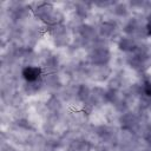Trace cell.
I'll return each instance as SVG.
<instances>
[{"mask_svg":"<svg viewBox=\"0 0 151 151\" xmlns=\"http://www.w3.org/2000/svg\"><path fill=\"white\" fill-rule=\"evenodd\" d=\"M40 74V70L38 67H34V66H28L26 67L24 71H22V76L26 80L28 81H33L35 80Z\"/></svg>","mask_w":151,"mask_h":151,"instance_id":"obj_1","label":"cell"},{"mask_svg":"<svg viewBox=\"0 0 151 151\" xmlns=\"http://www.w3.org/2000/svg\"><path fill=\"white\" fill-rule=\"evenodd\" d=\"M146 93L149 96H151V85H147V90H146Z\"/></svg>","mask_w":151,"mask_h":151,"instance_id":"obj_2","label":"cell"}]
</instances>
